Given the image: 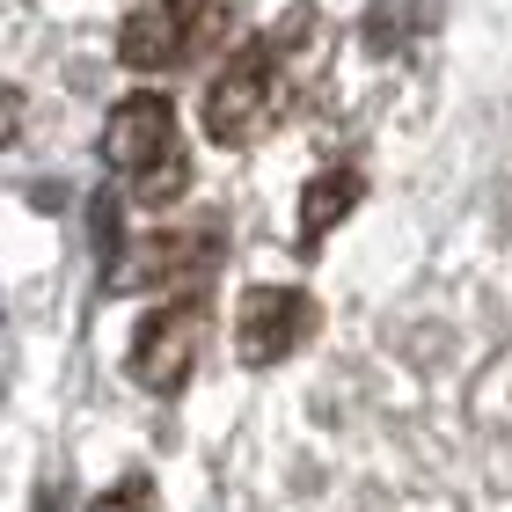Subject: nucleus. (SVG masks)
<instances>
[{"label": "nucleus", "mask_w": 512, "mask_h": 512, "mask_svg": "<svg viewBox=\"0 0 512 512\" xmlns=\"http://www.w3.org/2000/svg\"><path fill=\"white\" fill-rule=\"evenodd\" d=\"M103 161L132 183V198H176L183 183V125H176V103L139 88V96L110 103L103 118Z\"/></svg>", "instance_id": "1"}, {"label": "nucleus", "mask_w": 512, "mask_h": 512, "mask_svg": "<svg viewBox=\"0 0 512 512\" xmlns=\"http://www.w3.org/2000/svg\"><path fill=\"white\" fill-rule=\"evenodd\" d=\"M315 15H286L271 37L242 44L235 59L220 66V81L205 88V132L220 139V147H249V139H264L271 118H278V66H286V37H300Z\"/></svg>", "instance_id": "2"}, {"label": "nucleus", "mask_w": 512, "mask_h": 512, "mask_svg": "<svg viewBox=\"0 0 512 512\" xmlns=\"http://www.w3.org/2000/svg\"><path fill=\"white\" fill-rule=\"evenodd\" d=\"M205 37H213V0H139L118 30V59L161 74V66H183Z\"/></svg>", "instance_id": "3"}, {"label": "nucleus", "mask_w": 512, "mask_h": 512, "mask_svg": "<svg viewBox=\"0 0 512 512\" xmlns=\"http://www.w3.org/2000/svg\"><path fill=\"white\" fill-rule=\"evenodd\" d=\"M315 322H322V308L300 286H249L242 315H235V359L242 366H278L315 337Z\"/></svg>", "instance_id": "4"}, {"label": "nucleus", "mask_w": 512, "mask_h": 512, "mask_svg": "<svg viewBox=\"0 0 512 512\" xmlns=\"http://www.w3.org/2000/svg\"><path fill=\"white\" fill-rule=\"evenodd\" d=\"M198 337H205L198 300L154 308L147 322H139V337H132V381L147 395H176L183 381H191V366H198Z\"/></svg>", "instance_id": "5"}, {"label": "nucleus", "mask_w": 512, "mask_h": 512, "mask_svg": "<svg viewBox=\"0 0 512 512\" xmlns=\"http://www.w3.org/2000/svg\"><path fill=\"white\" fill-rule=\"evenodd\" d=\"M359 198H366V176L359 169H322V176H308V191H300V242H322Z\"/></svg>", "instance_id": "6"}, {"label": "nucleus", "mask_w": 512, "mask_h": 512, "mask_svg": "<svg viewBox=\"0 0 512 512\" xmlns=\"http://www.w3.org/2000/svg\"><path fill=\"white\" fill-rule=\"evenodd\" d=\"M425 22H432V0H381V8L359 22V37L374 44V52H403Z\"/></svg>", "instance_id": "7"}, {"label": "nucleus", "mask_w": 512, "mask_h": 512, "mask_svg": "<svg viewBox=\"0 0 512 512\" xmlns=\"http://www.w3.org/2000/svg\"><path fill=\"white\" fill-rule=\"evenodd\" d=\"M88 512H154V483H147V476H132V483H118V491H103Z\"/></svg>", "instance_id": "8"}, {"label": "nucleus", "mask_w": 512, "mask_h": 512, "mask_svg": "<svg viewBox=\"0 0 512 512\" xmlns=\"http://www.w3.org/2000/svg\"><path fill=\"white\" fill-rule=\"evenodd\" d=\"M15 132H22V96H15V88H0V147H8Z\"/></svg>", "instance_id": "9"}]
</instances>
